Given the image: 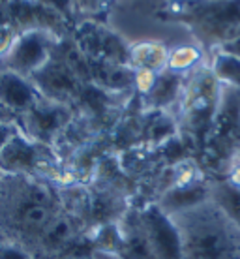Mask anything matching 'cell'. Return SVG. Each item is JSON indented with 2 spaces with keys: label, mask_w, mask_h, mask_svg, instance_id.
<instances>
[{
  "label": "cell",
  "mask_w": 240,
  "mask_h": 259,
  "mask_svg": "<svg viewBox=\"0 0 240 259\" xmlns=\"http://www.w3.org/2000/svg\"><path fill=\"white\" fill-rule=\"evenodd\" d=\"M210 201L229 220L240 227V190L229 184L225 179L210 182Z\"/></svg>",
  "instance_id": "17"
},
{
  "label": "cell",
  "mask_w": 240,
  "mask_h": 259,
  "mask_svg": "<svg viewBox=\"0 0 240 259\" xmlns=\"http://www.w3.org/2000/svg\"><path fill=\"white\" fill-rule=\"evenodd\" d=\"M8 21L17 32L25 30H51L62 34L66 30V17L55 8L43 4L41 0H8Z\"/></svg>",
  "instance_id": "10"
},
{
  "label": "cell",
  "mask_w": 240,
  "mask_h": 259,
  "mask_svg": "<svg viewBox=\"0 0 240 259\" xmlns=\"http://www.w3.org/2000/svg\"><path fill=\"white\" fill-rule=\"evenodd\" d=\"M223 179L233 184L234 188L240 190V150L231 158V162L227 163V167L223 171Z\"/></svg>",
  "instance_id": "22"
},
{
  "label": "cell",
  "mask_w": 240,
  "mask_h": 259,
  "mask_svg": "<svg viewBox=\"0 0 240 259\" xmlns=\"http://www.w3.org/2000/svg\"><path fill=\"white\" fill-rule=\"evenodd\" d=\"M223 84L214 77L208 64L188 75L186 89L176 111L180 136L188 141L191 150L205 152L208 137L220 113Z\"/></svg>",
  "instance_id": "3"
},
{
  "label": "cell",
  "mask_w": 240,
  "mask_h": 259,
  "mask_svg": "<svg viewBox=\"0 0 240 259\" xmlns=\"http://www.w3.org/2000/svg\"><path fill=\"white\" fill-rule=\"evenodd\" d=\"M30 79L38 87V91L41 92L43 98H49L59 104L72 105V107L79 102L84 89V81L79 77V73L68 62L66 55L60 57L59 49L55 51L53 59L41 70L36 71Z\"/></svg>",
  "instance_id": "6"
},
{
  "label": "cell",
  "mask_w": 240,
  "mask_h": 259,
  "mask_svg": "<svg viewBox=\"0 0 240 259\" xmlns=\"http://www.w3.org/2000/svg\"><path fill=\"white\" fill-rule=\"evenodd\" d=\"M19 32L12 25H0V60L6 59V55L13 47Z\"/></svg>",
  "instance_id": "21"
},
{
  "label": "cell",
  "mask_w": 240,
  "mask_h": 259,
  "mask_svg": "<svg viewBox=\"0 0 240 259\" xmlns=\"http://www.w3.org/2000/svg\"><path fill=\"white\" fill-rule=\"evenodd\" d=\"M188 75H180L175 71L163 70L158 73L156 83L149 92V96L143 98L145 111H169L173 109V105H178L186 89Z\"/></svg>",
  "instance_id": "12"
},
{
  "label": "cell",
  "mask_w": 240,
  "mask_h": 259,
  "mask_svg": "<svg viewBox=\"0 0 240 259\" xmlns=\"http://www.w3.org/2000/svg\"><path fill=\"white\" fill-rule=\"evenodd\" d=\"M169 49L165 44L156 39H141L135 44H130L128 51V66L133 71H152L162 73L167 70Z\"/></svg>",
  "instance_id": "14"
},
{
  "label": "cell",
  "mask_w": 240,
  "mask_h": 259,
  "mask_svg": "<svg viewBox=\"0 0 240 259\" xmlns=\"http://www.w3.org/2000/svg\"><path fill=\"white\" fill-rule=\"evenodd\" d=\"M0 259H36V257L25 246H21V244L8 239L4 242H0Z\"/></svg>",
  "instance_id": "19"
},
{
  "label": "cell",
  "mask_w": 240,
  "mask_h": 259,
  "mask_svg": "<svg viewBox=\"0 0 240 259\" xmlns=\"http://www.w3.org/2000/svg\"><path fill=\"white\" fill-rule=\"evenodd\" d=\"M60 44L62 38L51 30L36 28L19 32L13 47L4 59V66L25 77H32L36 71L41 70L53 59Z\"/></svg>",
  "instance_id": "4"
},
{
  "label": "cell",
  "mask_w": 240,
  "mask_h": 259,
  "mask_svg": "<svg viewBox=\"0 0 240 259\" xmlns=\"http://www.w3.org/2000/svg\"><path fill=\"white\" fill-rule=\"evenodd\" d=\"M218 49H223V51L233 53V55H238L240 57V32L236 36H233L231 39H227V41H223Z\"/></svg>",
  "instance_id": "24"
},
{
  "label": "cell",
  "mask_w": 240,
  "mask_h": 259,
  "mask_svg": "<svg viewBox=\"0 0 240 259\" xmlns=\"http://www.w3.org/2000/svg\"><path fill=\"white\" fill-rule=\"evenodd\" d=\"M145 235L150 242L152 253L156 259H184L180 229L158 203H149L139 208Z\"/></svg>",
  "instance_id": "8"
},
{
  "label": "cell",
  "mask_w": 240,
  "mask_h": 259,
  "mask_svg": "<svg viewBox=\"0 0 240 259\" xmlns=\"http://www.w3.org/2000/svg\"><path fill=\"white\" fill-rule=\"evenodd\" d=\"M84 233L86 229L83 222L64 208L43 229L30 252L36 259H57L72 252Z\"/></svg>",
  "instance_id": "9"
},
{
  "label": "cell",
  "mask_w": 240,
  "mask_h": 259,
  "mask_svg": "<svg viewBox=\"0 0 240 259\" xmlns=\"http://www.w3.org/2000/svg\"><path fill=\"white\" fill-rule=\"evenodd\" d=\"M205 66V49L197 44H182L169 51L167 70L180 73V75H189L195 70Z\"/></svg>",
  "instance_id": "15"
},
{
  "label": "cell",
  "mask_w": 240,
  "mask_h": 259,
  "mask_svg": "<svg viewBox=\"0 0 240 259\" xmlns=\"http://www.w3.org/2000/svg\"><path fill=\"white\" fill-rule=\"evenodd\" d=\"M17 132H19V126H17V122L0 124V152L4 150V147L8 145V141H10V139L17 134Z\"/></svg>",
  "instance_id": "23"
},
{
  "label": "cell",
  "mask_w": 240,
  "mask_h": 259,
  "mask_svg": "<svg viewBox=\"0 0 240 259\" xmlns=\"http://www.w3.org/2000/svg\"><path fill=\"white\" fill-rule=\"evenodd\" d=\"M57 259H96V257H94V253L92 255H72V253H68V255H60Z\"/></svg>",
  "instance_id": "26"
},
{
  "label": "cell",
  "mask_w": 240,
  "mask_h": 259,
  "mask_svg": "<svg viewBox=\"0 0 240 259\" xmlns=\"http://www.w3.org/2000/svg\"><path fill=\"white\" fill-rule=\"evenodd\" d=\"M0 186H2V175H0Z\"/></svg>",
  "instance_id": "28"
},
{
  "label": "cell",
  "mask_w": 240,
  "mask_h": 259,
  "mask_svg": "<svg viewBox=\"0 0 240 259\" xmlns=\"http://www.w3.org/2000/svg\"><path fill=\"white\" fill-rule=\"evenodd\" d=\"M2 175V173H0ZM64 210L59 186L30 177L2 175L0 229L28 252L51 220Z\"/></svg>",
  "instance_id": "1"
},
{
  "label": "cell",
  "mask_w": 240,
  "mask_h": 259,
  "mask_svg": "<svg viewBox=\"0 0 240 259\" xmlns=\"http://www.w3.org/2000/svg\"><path fill=\"white\" fill-rule=\"evenodd\" d=\"M77 49L86 59L128 66L130 44H126L117 32L100 25L94 19H86L77 26L75 32Z\"/></svg>",
  "instance_id": "7"
},
{
  "label": "cell",
  "mask_w": 240,
  "mask_h": 259,
  "mask_svg": "<svg viewBox=\"0 0 240 259\" xmlns=\"http://www.w3.org/2000/svg\"><path fill=\"white\" fill-rule=\"evenodd\" d=\"M72 4L73 12L84 13L92 19L96 13L104 12V8L107 6V0H72Z\"/></svg>",
  "instance_id": "20"
},
{
  "label": "cell",
  "mask_w": 240,
  "mask_h": 259,
  "mask_svg": "<svg viewBox=\"0 0 240 259\" xmlns=\"http://www.w3.org/2000/svg\"><path fill=\"white\" fill-rule=\"evenodd\" d=\"M88 239L94 248V252H107L122 255L124 250V231L120 222L117 224H107V226L96 227L88 231Z\"/></svg>",
  "instance_id": "18"
},
{
  "label": "cell",
  "mask_w": 240,
  "mask_h": 259,
  "mask_svg": "<svg viewBox=\"0 0 240 259\" xmlns=\"http://www.w3.org/2000/svg\"><path fill=\"white\" fill-rule=\"evenodd\" d=\"M73 117L75 111L72 105L59 104L41 96L30 109L17 118V126L30 139L53 147Z\"/></svg>",
  "instance_id": "5"
},
{
  "label": "cell",
  "mask_w": 240,
  "mask_h": 259,
  "mask_svg": "<svg viewBox=\"0 0 240 259\" xmlns=\"http://www.w3.org/2000/svg\"><path fill=\"white\" fill-rule=\"evenodd\" d=\"M173 220L180 229L184 259H240V227L212 201Z\"/></svg>",
  "instance_id": "2"
},
{
  "label": "cell",
  "mask_w": 240,
  "mask_h": 259,
  "mask_svg": "<svg viewBox=\"0 0 240 259\" xmlns=\"http://www.w3.org/2000/svg\"><path fill=\"white\" fill-rule=\"evenodd\" d=\"M8 122H17V115H13L12 111L6 109L4 105L0 104V124H8Z\"/></svg>",
  "instance_id": "25"
},
{
  "label": "cell",
  "mask_w": 240,
  "mask_h": 259,
  "mask_svg": "<svg viewBox=\"0 0 240 259\" xmlns=\"http://www.w3.org/2000/svg\"><path fill=\"white\" fill-rule=\"evenodd\" d=\"M4 240H8V237H6V233L0 229V242H4Z\"/></svg>",
  "instance_id": "27"
},
{
  "label": "cell",
  "mask_w": 240,
  "mask_h": 259,
  "mask_svg": "<svg viewBox=\"0 0 240 259\" xmlns=\"http://www.w3.org/2000/svg\"><path fill=\"white\" fill-rule=\"evenodd\" d=\"M39 98L41 92L30 77L15 73L8 68L0 73V104L13 115H17V118L30 109Z\"/></svg>",
  "instance_id": "11"
},
{
  "label": "cell",
  "mask_w": 240,
  "mask_h": 259,
  "mask_svg": "<svg viewBox=\"0 0 240 259\" xmlns=\"http://www.w3.org/2000/svg\"><path fill=\"white\" fill-rule=\"evenodd\" d=\"M207 201H210V182L203 179V181H197L188 186L169 188L154 203H158V207L165 210L169 216H176V214L188 212Z\"/></svg>",
  "instance_id": "13"
},
{
  "label": "cell",
  "mask_w": 240,
  "mask_h": 259,
  "mask_svg": "<svg viewBox=\"0 0 240 259\" xmlns=\"http://www.w3.org/2000/svg\"><path fill=\"white\" fill-rule=\"evenodd\" d=\"M208 68L223 87L240 89V57L216 47L212 51Z\"/></svg>",
  "instance_id": "16"
}]
</instances>
